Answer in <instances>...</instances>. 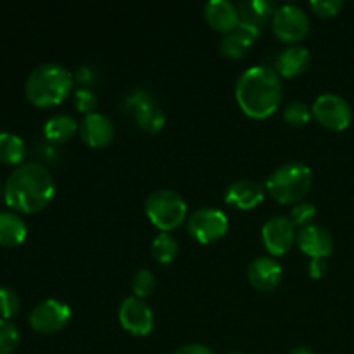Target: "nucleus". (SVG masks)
Listing matches in <instances>:
<instances>
[{
  "label": "nucleus",
  "mask_w": 354,
  "mask_h": 354,
  "mask_svg": "<svg viewBox=\"0 0 354 354\" xmlns=\"http://www.w3.org/2000/svg\"><path fill=\"white\" fill-rule=\"evenodd\" d=\"M282 76L275 68L254 64L245 69L235 83V99L239 107L254 120L272 116L282 100Z\"/></svg>",
  "instance_id": "obj_1"
},
{
  "label": "nucleus",
  "mask_w": 354,
  "mask_h": 354,
  "mask_svg": "<svg viewBox=\"0 0 354 354\" xmlns=\"http://www.w3.org/2000/svg\"><path fill=\"white\" fill-rule=\"evenodd\" d=\"M55 194L52 173L40 162H23L16 166L3 187L7 206L19 213H37L44 209Z\"/></svg>",
  "instance_id": "obj_2"
},
{
  "label": "nucleus",
  "mask_w": 354,
  "mask_h": 354,
  "mask_svg": "<svg viewBox=\"0 0 354 354\" xmlns=\"http://www.w3.org/2000/svg\"><path fill=\"white\" fill-rule=\"evenodd\" d=\"M75 78L59 62H44L28 75L24 93L37 107H54L71 92Z\"/></svg>",
  "instance_id": "obj_3"
},
{
  "label": "nucleus",
  "mask_w": 354,
  "mask_h": 354,
  "mask_svg": "<svg viewBox=\"0 0 354 354\" xmlns=\"http://www.w3.org/2000/svg\"><path fill=\"white\" fill-rule=\"evenodd\" d=\"M313 173L301 161H289L280 165L266 178V190L280 204H297L310 192Z\"/></svg>",
  "instance_id": "obj_4"
},
{
  "label": "nucleus",
  "mask_w": 354,
  "mask_h": 354,
  "mask_svg": "<svg viewBox=\"0 0 354 354\" xmlns=\"http://www.w3.org/2000/svg\"><path fill=\"white\" fill-rule=\"evenodd\" d=\"M145 214L161 232L178 228L187 218V203L176 190L159 189L145 199Z\"/></svg>",
  "instance_id": "obj_5"
},
{
  "label": "nucleus",
  "mask_w": 354,
  "mask_h": 354,
  "mask_svg": "<svg viewBox=\"0 0 354 354\" xmlns=\"http://www.w3.org/2000/svg\"><path fill=\"white\" fill-rule=\"evenodd\" d=\"M123 109L138 128H142L147 133H156L161 130L166 123V116L154 97L144 88H135L124 97Z\"/></svg>",
  "instance_id": "obj_6"
},
{
  "label": "nucleus",
  "mask_w": 354,
  "mask_h": 354,
  "mask_svg": "<svg viewBox=\"0 0 354 354\" xmlns=\"http://www.w3.org/2000/svg\"><path fill=\"white\" fill-rule=\"evenodd\" d=\"M272 26L277 38L294 45L303 40L310 31V17L297 3H283L277 7L272 17Z\"/></svg>",
  "instance_id": "obj_7"
},
{
  "label": "nucleus",
  "mask_w": 354,
  "mask_h": 354,
  "mask_svg": "<svg viewBox=\"0 0 354 354\" xmlns=\"http://www.w3.org/2000/svg\"><path fill=\"white\" fill-rule=\"evenodd\" d=\"M311 111L315 120L328 130H346L353 121L351 104L339 93L327 92L318 95L311 106Z\"/></svg>",
  "instance_id": "obj_8"
},
{
  "label": "nucleus",
  "mask_w": 354,
  "mask_h": 354,
  "mask_svg": "<svg viewBox=\"0 0 354 354\" xmlns=\"http://www.w3.org/2000/svg\"><path fill=\"white\" fill-rule=\"evenodd\" d=\"M71 320V308L61 299L48 297L40 301L30 313V325L40 334L61 332Z\"/></svg>",
  "instance_id": "obj_9"
},
{
  "label": "nucleus",
  "mask_w": 354,
  "mask_h": 354,
  "mask_svg": "<svg viewBox=\"0 0 354 354\" xmlns=\"http://www.w3.org/2000/svg\"><path fill=\"white\" fill-rule=\"evenodd\" d=\"M189 232L201 244H211L228 232L227 214L216 207H199L190 214Z\"/></svg>",
  "instance_id": "obj_10"
},
{
  "label": "nucleus",
  "mask_w": 354,
  "mask_h": 354,
  "mask_svg": "<svg viewBox=\"0 0 354 354\" xmlns=\"http://www.w3.org/2000/svg\"><path fill=\"white\" fill-rule=\"evenodd\" d=\"M118 318H120L121 327L137 337L149 335L154 328V313H152L151 306L137 296L127 297L120 304Z\"/></svg>",
  "instance_id": "obj_11"
},
{
  "label": "nucleus",
  "mask_w": 354,
  "mask_h": 354,
  "mask_svg": "<svg viewBox=\"0 0 354 354\" xmlns=\"http://www.w3.org/2000/svg\"><path fill=\"white\" fill-rule=\"evenodd\" d=\"M296 227L290 221L289 216L283 214H277L270 220L265 221L261 228V239L265 249L272 256H282L292 248L294 241H296Z\"/></svg>",
  "instance_id": "obj_12"
},
{
  "label": "nucleus",
  "mask_w": 354,
  "mask_h": 354,
  "mask_svg": "<svg viewBox=\"0 0 354 354\" xmlns=\"http://www.w3.org/2000/svg\"><path fill=\"white\" fill-rule=\"evenodd\" d=\"M78 131L82 140L93 149L106 147L114 138L113 121L109 120V116L97 113V111L83 116Z\"/></svg>",
  "instance_id": "obj_13"
},
{
  "label": "nucleus",
  "mask_w": 354,
  "mask_h": 354,
  "mask_svg": "<svg viewBox=\"0 0 354 354\" xmlns=\"http://www.w3.org/2000/svg\"><path fill=\"white\" fill-rule=\"evenodd\" d=\"M297 245L304 254L313 258H327L334 249V239H332L330 232L325 227L317 223H311L308 227L299 228L296 235Z\"/></svg>",
  "instance_id": "obj_14"
},
{
  "label": "nucleus",
  "mask_w": 354,
  "mask_h": 354,
  "mask_svg": "<svg viewBox=\"0 0 354 354\" xmlns=\"http://www.w3.org/2000/svg\"><path fill=\"white\" fill-rule=\"evenodd\" d=\"M282 266L270 256H259V258L252 259L248 268L249 282L259 290H273L282 282Z\"/></svg>",
  "instance_id": "obj_15"
},
{
  "label": "nucleus",
  "mask_w": 354,
  "mask_h": 354,
  "mask_svg": "<svg viewBox=\"0 0 354 354\" xmlns=\"http://www.w3.org/2000/svg\"><path fill=\"white\" fill-rule=\"evenodd\" d=\"M265 197L263 187L249 178H241L232 182L225 190V201L237 209H252Z\"/></svg>",
  "instance_id": "obj_16"
},
{
  "label": "nucleus",
  "mask_w": 354,
  "mask_h": 354,
  "mask_svg": "<svg viewBox=\"0 0 354 354\" xmlns=\"http://www.w3.org/2000/svg\"><path fill=\"white\" fill-rule=\"evenodd\" d=\"M204 17L214 31L230 33L239 26V9L230 0H209L204 6Z\"/></svg>",
  "instance_id": "obj_17"
},
{
  "label": "nucleus",
  "mask_w": 354,
  "mask_h": 354,
  "mask_svg": "<svg viewBox=\"0 0 354 354\" xmlns=\"http://www.w3.org/2000/svg\"><path fill=\"white\" fill-rule=\"evenodd\" d=\"M259 31L261 30H258V28L239 23V26L234 31L223 37L220 44V52L228 59H241L252 47L254 40L259 37Z\"/></svg>",
  "instance_id": "obj_18"
},
{
  "label": "nucleus",
  "mask_w": 354,
  "mask_h": 354,
  "mask_svg": "<svg viewBox=\"0 0 354 354\" xmlns=\"http://www.w3.org/2000/svg\"><path fill=\"white\" fill-rule=\"evenodd\" d=\"M310 66V50L304 45L294 44L283 48L275 59V69L283 78H294Z\"/></svg>",
  "instance_id": "obj_19"
},
{
  "label": "nucleus",
  "mask_w": 354,
  "mask_h": 354,
  "mask_svg": "<svg viewBox=\"0 0 354 354\" xmlns=\"http://www.w3.org/2000/svg\"><path fill=\"white\" fill-rule=\"evenodd\" d=\"M239 9V23L249 24L258 30L265 26L275 14L277 7L275 3L270 0H244L237 6Z\"/></svg>",
  "instance_id": "obj_20"
},
{
  "label": "nucleus",
  "mask_w": 354,
  "mask_h": 354,
  "mask_svg": "<svg viewBox=\"0 0 354 354\" xmlns=\"http://www.w3.org/2000/svg\"><path fill=\"white\" fill-rule=\"evenodd\" d=\"M28 227L23 218L14 211H0V245L14 248L23 244Z\"/></svg>",
  "instance_id": "obj_21"
},
{
  "label": "nucleus",
  "mask_w": 354,
  "mask_h": 354,
  "mask_svg": "<svg viewBox=\"0 0 354 354\" xmlns=\"http://www.w3.org/2000/svg\"><path fill=\"white\" fill-rule=\"evenodd\" d=\"M78 128L80 123H76L71 114L57 113L45 121L44 135L52 144H62V142H68L78 131Z\"/></svg>",
  "instance_id": "obj_22"
},
{
  "label": "nucleus",
  "mask_w": 354,
  "mask_h": 354,
  "mask_svg": "<svg viewBox=\"0 0 354 354\" xmlns=\"http://www.w3.org/2000/svg\"><path fill=\"white\" fill-rule=\"evenodd\" d=\"M26 156V145L19 135L12 131H0V162L21 165Z\"/></svg>",
  "instance_id": "obj_23"
},
{
  "label": "nucleus",
  "mask_w": 354,
  "mask_h": 354,
  "mask_svg": "<svg viewBox=\"0 0 354 354\" xmlns=\"http://www.w3.org/2000/svg\"><path fill=\"white\" fill-rule=\"evenodd\" d=\"M151 254L158 263L168 265L178 254V241L169 232H161L152 241Z\"/></svg>",
  "instance_id": "obj_24"
},
{
  "label": "nucleus",
  "mask_w": 354,
  "mask_h": 354,
  "mask_svg": "<svg viewBox=\"0 0 354 354\" xmlns=\"http://www.w3.org/2000/svg\"><path fill=\"white\" fill-rule=\"evenodd\" d=\"M311 116H313V111L303 100H292L283 109V120L292 127H304L310 123Z\"/></svg>",
  "instance_id": "obj_25"
},
{
  "label": "nucleus",
  "mask_w": 354,
  "mask_h": 354,
  "mask_svg": "<svg viewBox=\"0 0 354 354\" xmlns=\"http://www.w3.org/2000/svg\"><path fill=\"white\" fill-rule=\"evenodd\" d=\"M131 290H133V296L140 297H149L156 290V277L151 270L140 268L133 273V279H131Z\"/></svg>",
  "instance_id": "obj_26"
},
{
  "label": "nucleus",
  "mask_w": 354,
  "mask_h": 354,
  "mask_svg": "<svg viewBox=\"0 0 354 354\" xmlns=\"http://www.w3.org/2000/svg\"><path fill=\"white\" fill-rule=\"evenodd\" d=\"M19 330L10 320L0 318V354H12L19 346Z\"/></svg>",
  "instance_id": "obj_27"
},
{
  "label": "nucleus",
  "mask_w": 354,
  "mask_h": 354,
  "mask_svg": "<svg viewBox=\"0 0 354 354\" xmlns=\"http://www.w3.org/2000/svg\"><path fill=\"white\" fill-rule=\"evenodd\" d=\"M19 296L10 287L0 286V318L9 320L19 311Z\"/></svg>",
  "instance_id": "obj_28"
},
{
  "label": "nucleus",
  "mask_w": 354,
  "mask_h": 354,
  "mask_svg": "<svg viewBox=\"0 0 354 354\" xmlns=\"http://www.w3.org/2000/svg\"><path fill=\"white\" fill-rule=\"evenodd\" d=\"M317 216V207L313 206L311 203H306V201H301V203H297L296 206L290 209V221L294 223V227H308V225H311V221H313V218Z\"/></svg>",
  "instance_id": "obj_29"
},
{
  "label": "nucleus",
  "mask_w": 354,
  "mask_h": 354,
  "mask_svg": "<svg viewBox=\"0 0 354 354\" xmlns=\"http://www.w3.org/2000/svg\"><path fill=\"white\" fill-rule=\"evenodd\" d=\"M75 106L80 113H95L97 107V95L92 88H78L75 92Z\"/></svg>",
  "instance_id": "obj_30"
},
{
  "label": "nucleus",
  "mask_w": 354,
  "mask_h": 354,
  "mask_svg": "<svg viewBox=\"0 0 354 354\" xmlns=\"http://www.w3.org/2000/svg\"><path fill=\"white\" fill-rule=\"evenodd\" d=\"M344 2L342 0H311L310 7L315 14L322 17H332L339 14Z\"/></svg>",
  "instance_id": "obj_31"
},
{
  "label": "nucleus",
  "mask_w": 354,
  "mask_h": 354,
  "mask_svg": "<svg viewBox=\"0 0 354 354\" xmlns=\"http://www.w3.org/2000/svg\"><path fill=\"white\" fill-rule=\"evenodd\" d=\"M73 78H75V83H80V88H90V85L97 82L99 75H97V69L93 66L83 64L76 68Z\"/></svg>",
  "instance_id": "obj_32"
},
{
  "label": "nucleus",
  "mask_w": 354,
  "mask_h": 354,
  "mask_svg": "<svg viewBox=\"0 0 354 354\" xmlns=\"http://www.w3.org/2000/svg\"><path fill=\"white\" fill-rule=\"evenodd\" d=\"M308 273H310L311 279L318 280L327 273V263L324 258H313L308 265Z\"/></svg>",
  "instance_id": "obj_33"
},
{
  "label": "nucleus",
  "mask_w": 354,
  "mask_h": 354,
  "mask_svg": "<svg viewBox=\"0 0 354 354\" xmlns=\"http://www.w3.org/2000/svg\"><path fill=\"white\" fill-rule=\"evenodd\" d=\"M175 354H214V353H213V349L207 348V346L194 342V344H185V346H182L180 349H176Z\"/></svg>",
  "instance_id": "obj_34"
},
{
  "label": "nucleus",
  "mask_w": 354,
  "mask_h": 354,
  "mask_svg": "<svg viewBox=\"0 0 354 354\" xmlns=\"http://www.w3.org/2000/svg\"><path fill=\"white\" fill-rule=\"evenodd\" d=\"M290 354H313V351L308 346H296L290 349Z\"/></svg>",
  "instance_id": "obj_35"
},
{
  "label": "nucleus",
  "mask_w": 354,
  "mask_h": 354,
  "mask_svg": "<svg viewBox=\"0 0 354 354\" xmlns=\"http://www.w3.org/2000/svg\"><path fill=\"white\" fill-rule=\"evenodd\" d=\"M3 194V185H2V180H0V197H2Z\"/></svg>",
  "instance_id": "obj_36"
},
{
  "label": "nucleus",
  "mask_w": 354,
  "mask_h": 354,
  "mask_svg": "<svg viewBox=\"0 0 354 354\" xmlns=\"http://www.w3.org/2000/svg\"><path fill=\"white\" fill-rule=\"evenodd\" d=\"M228 354H244V353H239V351H234V353H228Z\"/></svg>",
  "instance_id": "obj_37"
}]
</instances>
